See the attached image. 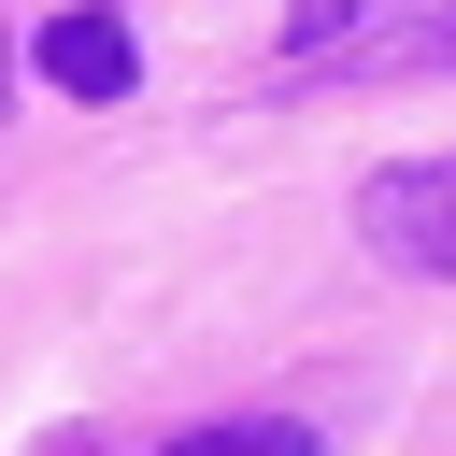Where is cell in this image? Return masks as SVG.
<instances>
[{
    "label": "cell",
    "mask_w": 456,
    "mask_h": 456,
    "mask_svg": "<svg viewBox=\"0 0 456 456\" xmlns=\"http://www.w3.org/2000/svg\"><path fill=\"white\" fill-rule=\"evenodd\" d=\"M356 14H385V0H299V14H285V43H328V28H356Z\"/></svg>",
    "instance_id": "obj_4"
},
{
    "label": "cell",
    "mask_w": 456,
    "mask_h": 456,
    "mask_svg": "<svg viewBox=\"0 0 456 456\" xmlns=\"http://www.w3.org/2000/svg\"><path fill=\"white\" fill-rule=\"evenodd\" d=\"M399 57H413V71H442V57H456V14H442V28H413Z\"/></svg>",
    "instance_id": "obj_5"
},
{
    "label": "cell",
    "mask_w": 456,
    "mask_h": 456,
    "mask_svg": "<svg viewBox=\"0 0 456 456\" xmlns=\"http://www.w3.org/2000/svg\"><path fill=\"white\" fill-rule=\"evenodd\" d=\"M356 228H370V256H399V271H456V157L370 171V185H356Z\"/></svg>",
    "instance_id": "obj_1"
},
{
    "label": "cell",
    "mask_w": 456,
    "mask_h": 456,
    "mask_svg": "<svg viewBox=\"0 0 456 456\" xmlns=\"http://www.w3.org/2000/svg\"><path fill=\"white\" fill-rule=\"evenodd\" d=\"M0 100H14V71H0Z\"/></svg>",
    "instance_id": "obj_6"
},
{
    "label": "cell",
    "mask_w": 456,
    "mask_h": 456,
    "mask_svg": "<svg viewBox=\"0 0 456 456\" xmlns=\"http://www.w3.org/2000/svg\"><path fill=\"white\" fill-rule=\"evenodd\" d=\"M43 86H71V100H128V86H142L128 14H57V28H43Z\"/></svg>",
    "instance_id": "obj_2"
},
{
    "label": "cell",
    "mask_w": 456,
    "mask_h": 456,
    "mask_svg": "<svg viewBox=\"0 0 456 456\" xmlns=\"http://www.w3.org/2000/svg\"><path fill=\"white\" fill-rule=\"evenodd\" d=\"M171 456H328V442H314L299 413H242V428H185Z\"/></svg>",
    "instance_id": "obj_3"
}]
</instances>
